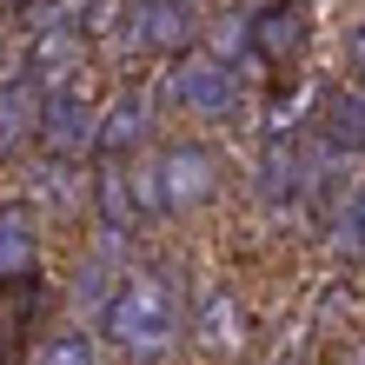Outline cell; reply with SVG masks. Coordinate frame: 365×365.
Wrapping results in <instances>:
<instances>
[{
    "instance_id": "obj_3",
    "label": "cell",
    "mask_w": 365,
    "mask_h": 365,
    "mask_svg": "<svg viewBox=\"0 0 365 365\" xmlns=\"http://www.w3.org/2000/svg\"><path fill=\"white\" fill-rule=\"evenodd\" d=\"M40 146L47 160H73L80 153H100V106L80 93V87H47V106H40Z\"/></svg>"
},
{
    "instance_id": "obj_2",
    "label": "cell",
    "mask_w": 365,
    "mask_h": 365,
    "mask_svg": "<svg viewBox=\"0 0 365 365\" xmlns=\"http://www.w3.org/2000/svg\"><path fill=\"white\" fill-rule=\"evenodd\" d=\"M200 34V7L192 0H126L120 7V47L133 53H186Z\"/></svg>"
},
{
    "instance_id": "obj_16",
    "label": "cell",
    "mask_w": 365,
    "mask_h": 365,
    "mask_svg": "<svg viewBox=\"0 0 365 365\" xmlns=\"http://www.w3.org/2000/svg\"><path fill=\"white\" fill-rule=\"evenodd\" d=\"M34 192H40V206H53L60 220H67V212H80V200H87V180L73 173V160H53L47 173L34 180Z\"/></svg>"
},
{
    "instance_id": "obj_19",
    "label": "cell",
    "mask_w": 365,
    "mask_h": 365,
    "mask_svg": "<svg viewBox=\"0 0 365 365\" xmlns=\"http://www.w3.org/2000/svg\"><path fill=\"white\" fill-rule=\"evenodd\" d=\"M40 365H93V339L80 326H60L40 339Z\"/></svg>"
},
{
    "instance_id": "obj_20",
    "label": "cell",
    "mask_w": 365,
    "mask_h": 365,
    "mask_svg": "<svg viewBox=\"0 0 365 365\" xmlns=\"http://www.w3.org/2000/svg\"><path fill=\"white\" fill-rule=\"evenodd\" d=\"M346 73H359V87H365V20L346 27Z\"/></svg>"
},
{
    "instance_id": "obj_14",
    "label": "cell",
    "mask_w": 365,
    "mask_h": 365,
    "mask_svg": "<svg viewBox=\"0 0 365 365\" xmlns=\"http://www.w3.org/2000/svg\"><path fill=\"white\" fill-rule=\"evenodd\" d=\"M332 252L365 259V173L339 192V206H332Z\"/></svg>"
},
{
    "instance_id": "obj_11",
    "label": "cell",
    "mask_w": 365,
    "mask_h": 365,
    "mask_svg": "<svg viewBox=\"0 0 365 365\" xmlns=\"http://www.w3.org/2000/svg\"><path fill=\"white\" fill-rule=\"evenodd\" d=\"M259 192L272 206L306 200V146L292 133H266V146H259Z\"/></svg>"
},
{
    "instance_id": "obj_17",
    "label": "cell",
    "mask_w": 365,
    "mask_h": 365,
    "mask_svg": "<svg viewBox=\"0 0 365 365\" xmlns=\"http://www.w3.org/2000/svg\"><path fill=\"white\" fill-rule=\"evenodd\" d=\"M126 200H133V212H146V220H160L166 212V180H160V160H126Z\"/></svg>"
},
{
    "instance_id": "obj_12",
    "label": "cell",
    "mask_w": 365,
    "mask_h": 365,
    "mask_svg": "<svg viewBox=\"0 0 365 365\" xmlns=\"http://www.w3.org/2000/svg\"><path fill=\"white\" fill-rule=\"evenodd\" d=\"M40 106H47V87L34 73L0 80V146H27L40 133Z\"/></svg>"
},
{
    "instance_id": "obj_4",
    "label": "cell",
    "mask_w": 365,
    "mask_h": 365,
    "mask_svg": "<svg viewBox=\"0 0 365 365\" xmlns=\"http://www.w3.org/2000/svg\"><path fill=\"white\" fill-rule=\"evenodd\" d=\"M166 93H173L186 113H200V120H226L232 106H240V73H232L226 60H212V53H180L173 67H166Z\"/></svg>"
},
{
    "instance_id": "obj_5",
    "label": "cell",
    "mask_w": 365,
    "mask_h": 365,
    "mask_svg": "<svg viewBox=\"0 0 365 365\" xmlns=\"http://www.w3.org/2000/svg\"><path fill=\"white\" fill-rule=\"evenodd\" d=\"M160 180H166V212H200V206L220 200L226 166H220L212 146L180 140V146H166V153H160Z\"/></svg>"
},
{
    "instance_id": "obj_21",
    "label": "cell",
    "mask_w": 365,
    "mask_h": 365,
    "mask_svg": "<svg viewBox=\"0 0 365 365\" xmlns=\"http://www.w3.org/2000/svg\"><path fill=\"white\" fill-rule=\"evenodd\" d=\"M346 365H365V339H352V346H346Z\"/></svg>"
},
{
    "instance_id": "obj_8",
    "label": "cell",
    "mask_w": 365,
    "mask_h": 365,
    "mask_svg": "<svg viewBox=\"0 0 365 365\" xmlns=\"http://www.w3.org/2000/svg\"><path fill=\"white\" fill-rule=\"evenodd\" d=\"M192 332H200L206 352L232 359L246 346V306H240V292H232V286H206L200 306H192Z\"/></svg>"
},
{
    "instance_id": "obj_9",
    "label": "cell",
    "mask_w": 365,
    "mask_h": 365,
    "mask_svg": "<svg viewBox=\"0 0 365 365\" xmlns=\"http://www.w3.org/2000/svg\"><path fill=\"white\" fill-rule=\"evenodd\" d=\"M319 140L332 146L339 160H352V153H365V87L352 80V87H332L326 100H319Z\"/></svg>"
},
{
    "instance_id": "obj_7",
    "label": "cell",
    "mask_w": 365,
    "mask_h": 365,
    "mask_svg": "<svg viewBox=\"0 0 365 365\" xmlns=\"http://www.w3.org/2000/svg\"><path fill=\"white\" fill-rule=\"evenodd\" d=\"M87 67V34L80 27H40L27 34V73L40 87H73V73Z\"/></svg>"
},
{
    "instance_id": "obj_1",
    "label": "cell",
    "mask_w": 365,
    "mask_h": 365,
    "mask_svg": "<svg viewBox=\"0 0 365 365\" xmlns=\"http://www.w3.org/2000/svg\"><path fill=\"white\" fill-rule=\"evenodd\" d=\"M100 332L140 365L173 352L180 346V292L166 286V272H126L100 312Z\"/></svg>"
},
{
    "instance_id": "obj_18",
    "label": "cell",
    "mask_w": 365,
    "mask_h": 365,
    "mask_svg": "<svg viewBox=\"0 0 365 365\" xmlns=\"http://www.w3.org/2000/svg\"><path fill=\"white\" fill-rule=\"evenodd\" d=\"M93 200H100V212H106V232H133V200H126V173L120 166H106V173L93 180Z\"/></svg>"
},
{
    "instance_id": "obj_13",
    "label": "cell",
    "mask_w": 365,
    "mask_h": 365,
    "mask_svg": "<svg viewBox=\"0 0 365 365\" xmlns=\"http://www.w3.org/2000/svg\"><path fill=\"white\" fill-rule=\"evenodd\" d=\"M153 133V106L146 100H133V93H120L113 106H100V153H113V160H126L133 146Z\"/></svg>"
},
{
    "instance_id": "obj_15",
    "label": "cell",
    "mask_w": 365,
    "mask_h": 365,
    "mask_svg": "<svg viewBox=\"0 0 365 365\" xmlns=\"http://www.w3.org/2000/svg\"><path fill=\"white\" fill-rule=\"evenodd\" d=\"M200 34H206V47L200 53H212V60H240V53H252V14H240V7H226V14H212V20H200Z\"/></svg>"
},
{
    "instance_id": "obj_22",
    "label": "cell",
    "mask_w": 365,
    "mask_h": 365,
    "mask_svg": "<svg viewBox=\"0 0 365 365\" xmlns=\"http://www.w3.org/2000/svg\"><path fill=\"white\" fill-rule=\"evenodd\" d=\"M0 7H14V14H27V7H34V0H0Z\"/></svg>"
},
{
    "instance_id": "obj_10",
    "label": "cell",
    "mask_w": 365,
    "mask_h": 365,
    "mask_svg": "<svg viewBox=\"0 0 365 365\" xmlns=\"http://www.w3.org/2000/svg\"><path fill=\"white\" fill-rule=\"evenodd\" d=\"M34 266H40V226H34V206H27V200H7V206H0V286L34 279Z\"/></svg>"
},
{
    "instance_id": "obj_6",
    "label": "cell",
    "mask_w": 365,
    "mask_h": 365,
    "mask_svg": "<svg viewBox=\"0 0 365 365\" xmlns=\"http://www.w3.org/2000/svg\"><path fill=\"white\" fill-rule=\"evenodd\" d=\"M306 40H312L306 0H266V7H252V53H259L266 67L306 60Z\"/></svg>"
}]
</instances>
